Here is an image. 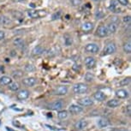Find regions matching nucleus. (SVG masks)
Listing matches in <instances>:
<instances>
[{
  "mask_svg": "<svg viewBox=\"0 0 131 131\" xmlns=\"http://www.w3.org/2000/svg\"><path fill=\"white\" fill-rule=\"evenodd\" d=\"M88 90V85L84 83H76L73 86V92L75 94H83Z\"/></svg>",
  "mask_w": 131,
  "mask_h": 131,
  "instance_id": "1",
  "label": "nucleus"
},
{
  "mask_svg": "<svg viewBox=\"0 0 131 131\" xmlns=\"http://www.w3.org/2000/svg\"><path fill=\"white\" fill-rule=\"evenodd\" d=\"M28 16L31 18H40V17L46 16L47 15V12L46 10H29L28 11Z\"/></svg>",
  "mask_w": 131,
  "mask_h": 131,
  "instance_id": "2",
  "label": "nucleus"
},
{
  "mask_svg": "<svg viewBox=\"0 0 131 131\" xmlns=\"http://www.w3.org/2000/svg\"><path fill=\"white\" fill-rule=\"evenodd\" d=\"M85 51L88 53L96 54L100 51V47H99V46L95 43H89L85 46Z\"/></svg>",
  "mask_w": 131,
  "mask_h": 131,
  "instance_id": "3",
  "label": "nucleus"
},
{
  "mask_svg": "<svg viewBox=\"0 0 131 131\" xmlns=\"http://www.w3.org/2000/svg\"><path fill=\"white\" fill-rule=\"evenodd\" d=\"M117 51V46L115 43H109L106 45V46L104 49V55H111L116 52Z\"/></svg>",
  "mask_w": 131,
  "mask_h": 131,
  "instance_id": "4",
  "label": "nucleus"
},
{
  "mask_svg": "<svg viewBox=\"0 0 131 131\" xmlns=\"http://www.w3.org/2000/svg\"><path fill=\"white\" fill-rule=\"evenodd\" d=\"M68 93V88L66 86H58L57 88L52 91V94L54 95H65Z\"/></svg>",
  "mask_w": 131,
  "mask_h": 131,
  "instance_id": "5",
  "label": "nucleus"
},
{
  "mask_svg": "<svg viewBox=\"0 0 131 131\" xmlns=\"http://www.w3.org/2000/svg\"><path fill=\"white\" fill-rule=\"evenodd\" d=\"M63 105L64 104L62 100H56L49 105V108L53 111H58L59 112V111H61L63 108Z\"/></svg>",
  "mask_w": 131,
  "mask_h": 131,
  "instance_id": "6",
  "label": "nucleus"
},
{
  "mask_svg": "<svg viewBox=\"0 0 131 131\" xmlns=\"http://www.w3.org/2000/svg\"><path fill=\"white\" fill-rule=\"evenodd\" d=\"M109 34L108 30H107V27L101 25L97 28V31H96V35L100 37V38H104V37H106Z\"/></svg>",
  "mask_w": 131,
  "mask_h": 131,
  "instance_id": "7",
  "label": "nucleus"
},
{
  "mask_svg": "<svg viewBox=\"0 0 131 131\" xmlns=\"http://www.w3.org/2000/svg\"><path fill=\"white\" fill-rule=\"evenodd\" d=\"M77 103L80 106H90L93 104V100L89 97H86L78 100Z\"/></svg>",
  "mask_w": 131,
  "mask_h": 131,
  "instance_id": "8",
  "label": "nucleus"
},
{
  "mask_svg": "<svg viewBox=\"0 0 131 131\" xmlns=\"http://www.w3.org/2000/svg\"><path fill=\"white\" fill-rule=\"evenodd\" d=\"M29 95H30V93H29L28 90L27 89H21L16 94V98L18 99L19 100H27Z\"/></svg>",
  "mask_w": 131,
  "mask_h": 131,
  "instance_id": "9",
  "label": "nucleus"
},
{
  "mask_svg": "<svg viewBox=\"0 0 131 131\" xmlns=\"http://www.w3.org/2000/svg\"><path fill=\"white\" fill-rule=\"evenodd\" d=\"M84 63H85L86 67L88 69H93L96 64L95 58H93V57H86L85 60H84Z\"/></svg>",
  "mask_w": 131,
  "mask_h": 131,
  "instance_id": "10",
  "label": "nucleus"
},
{
  "mask_svg": "<svg viewBox=\"0 0 131 131\" xmlns=\"http://www.w3.org/2000/svg\"><path fill=\"white\" fill-rule=\"evenodd\" d=\"M82 111H83V108L79 105H70V107H69V112H70L71 114H74V115L79 114V113H81Z\"/></svg>",
  "mask_w": 131,
  "mask_h": 131,
  "instance_id": "11",
  "label": "nucleus"
},
{
  "mask_svg": "<svg viewBox=\"0 0 131 131\" xmlns=\"http://www.w3.org/2000/svg\"><path fill=\"white\" fill-rule=\"evenodd\" d=\"M86 126H88V121L85 119L79 120L75 123V128L77 130H82L86 128Z\"/></svg>",
  "mask_w": 131,
  "mask_h": 131,
  "instance_id": "12",
  "label": "nucleus"
},
{
  "mask_svg": "<svg viewBox=\"0 0 131 131\" xmlns=\"http://www.w3.org/2000/svg\"><path fill=\"white\" fill-rule=\"evenodd\" d=\"M23 83L27 86H34L37 83V79L34 77H28L23 79Z\"/></svg>",
  "mask_w": 131,
  "mask_h": 131,
  "instance_id": "13",
  "label": "nucleus"
},
{
  "mask_svg": "<svg viewBox=\"0 0 131 131\" xmlns=\"http://www.w3.org/2000/svg\"><path fill=\"white\" fill-rule=\"evenodd\" d=\"M115 93L118 99H126L128 97V92L125 89H118Z\"/></svg>",
  "mask_w": 131,
  "mask_h": 131,
  "instance_id": "14",
  "label": "nucleus"
},
{
  "mask_svg": "<svg viewBox=\"0 0 131 131\" xmlns=\"http://www.w3.org/2000/svg\"><path fill=\"white\" fill-rule=\"evenodd\" d=\"M12 82V79L9 76L4 75L0 77V85L2 86H8Z\"/></svg>",
  "mask_w": 131,
  "mask_h": 131,
  "instance_id": "15",
  "label": "nucleus"
},
{
  "mask_svg": "<svg viewBox=\"0 0 131 131\" xmlns=\"http://www.w3.org/2000/svg\"><path fill=\"white\" fill-rule=\"evenodd\" d=\"M93 98H94L95 100L101 102V101H104L106 99V95L103 92H101V91H98V92H96L93 94Z\"/></svg>",
  "mask_w": 131,
  "mask_h": 131,
  "instance_id": "16",
  "label": "nucleus"
},
{
  "mask_svg": "<svg viewBox=\"0 0 131 131\" xmlns=\"http://www.w3.org/2000/svg\"><path fill=\"white\" fill-rule=\"evenodd\" d=\"M117 28H118V23H111L107 26V30H108L109 34H115L116 32H117Z\"/></svg>",
  "mask_w": 131,
  "mask_h": 131,
  "instance_id": "17",
  "label": "nucleus"
},
{
  "mask_svg": "<svg viewBox=\"0 0 131 131\" xmlns=\"http://www.w3.org/2000/svg\"><path fill=\"white\" fill-rule=\"evenodd\" d=\"M93 23H91V21H86V23H84L82 24V26H81V28H82V30L84 32H90L91 30H93Z\"/></svg>",
  "mask_w": 131,
  "mask_h": 131,
  "instance_id": "18",
  "label": "nucleus"
},
{
  "mask_svg": "<svg viewBox=\"0 0 131 131\" xmlns=\"http://www.w3.org/2000/svg\"><path fill=\"white\" fill-rule=\"evenodd\" d=\"M120 101L117 100H115V99H113V100H110L107 101V103H106V105L108 106V107L110 108H117V106L120 105Z\"/></svg>",
  "mask_w": 131,
  "mask_h": 131,
  "instance_id": "19",
  "label": "nucleus"
},
{
  "mask_svg": "<svg viewBox=\"0 0 131 131\" xmlns=\"http://www.w3.org/2000/svg\"><path fill=\"white\" fill-rule=\"evenodd\" d=\"M44 52H45V49L42 47L41 46H35V47L33 49V51H32V53H33V55L34 56H39V55H41V54H43Z\"/></svg>",
  "mask_w": 131,
  "mask_h": 131,
  "instance_id": "20",
  "label": "nucleus"
},
{
  "mask_svg": "<svg viewBox=\"0 0 131 131\" xmlns=\"http://www.w3.org/2000/svg\"><path fill=\"white\" fill-rule=\"evenodd\" d=\"M97 124L100 128H105V127H107V126H109L110 123H109L108 119L102 117V118H100V119L98 120Z\"/></svg>",
  "mask_w": 131,
  "mask_h": 131,
  "instance_id": "21",
  "label": "nucleus"
},
{
  "mask_svg": "<svg viewBox=\"0 0 131 131\" xmlns=\"http://www.w3.org/2000/svg\"><path fill=\"white\" fill-rule=\"evenodd\" d=\"M13 44L16 46V47L21 48V49L25 46V41H24L23 39H20V38L15 39L13 41Z\"/></svg>",
  "mask_w": 131,
  "mask_h": 131,
  "instance_id": "22",
  "label": "nucleus"
},
{
  "mask_svg": "<svg viewBox=\"0 0 131 131\" xmlns=\"http://www.w3.org/2000/svg\"><path fill=\"white\" fill-rule=\"evenodd\" d=\"M9 86V89L13 92H16L20 89V84L18 82H11Z\"/></svg>",
  "mask_w": 131,
  "mask_h": 131,
  "instance_id": "23",
  "label": "nucleus"
},
{
  "mask_svg": "<svg viewBox=\"0 0 131 131\" xmlns=\"http://www.w3.org/2000/svg\"><path fill=\"white\" fill-rule=\"evenodd\" d=\"M11 23V21L10 19L8 18L7 16H0V24L2 25H9Z\"/></svg>",
  "mask_w": 131,
  "mask_h": 131,
  "instance_id": "24",
  "label": "nucleus"
},
{
  "mask_svg": "<svg viewBox=\"0 0 131 131\" xmlns=\"http://www.w3.org/2000/svg\"><path fill=\"white\" fill-rule=\"evenodd\" d=\"M123 51L127 54H129L131 52V42L130 41H128L126 42L124 45L123 46Z\"/></svg>",
  "mask_w": 131,
  "mask_h": 131,
  "instance_id": "25",
  "label": "nucleus"
},
{
  "mask_svg": "<svg viewBox=\"0 0 131 131\" xmlns=\"http://www.w3.org/2000/svg\"><path fill=\"white\" fill-rule=\"evenodd\" d=\"M68 112L67 111H59L58 112V117L60 119H66L68 117Z\"/></svg>",
  "mask_w": 131,
  "mask_h": 131,
  "instance_id": "26",
  "label": "nucleus"
},
{
  "mask_svg": "<svg viewBox=\"0 0 131 131\" xmlns=\"http://www.w3.org/2000/svg\"><path fill=\"white\" fill-rule=\"evenodd\" d=\"M129 83H130V77H126L124 79H123V80H121L119 82H118V86H125L128 85Z\"/></svg>",
  "mask_w": 131,
  "mask_h": 131,
  "instance_id": "27",
  "label": "nucleus"
},
{
  "mask_svg": "<svg viewBox=\"0 0 131 131\" xmlns=\"http://www.w3.org/2000/svg\"><path fill=\"white\" fill-rule=\"evenodd\" d=\"M12 75H13V77L15 79H19V78L23 77V71H21V70H17V71H14Z\"/></svg>",
  "mask_w": 131,
  "mask_h": 131,
  "instance_id": "28",
  "label": "nucleus"
},
{
  "mask_svg": "<svg viewBox=\"0 0 131 131\" xmlns=\"http://www.w3.org/2000/svg\"><path fill=\"white\" fill-rule=\"evenodd\" d=\"M123 112H124L125 115L130 116L131 115V105H126L124 107V109H123Z\"/></svg>",
  "mask_w": 131,
  "mask_h": 131,
  "instance_id": "29",
  "label": "nucleus"
},
{
  "mask_svg": "<svg viewBox=\"0 0 131 131\" xmlns=\"http://www.w3.org/2000/svg\"><path fill=\"white\" fill-rule=\"evenodd\" d=\"M58 53V49H57V47H53L52 49H51V50L48 51L47 55L48 56H55Z\"/></svg>",
  "mask_w": 131,
  "mask_h": 131,
  "instance_id": "30",
  "label": "nucleus"
},
{
  "mask_svg": "<svg viewBox=\"0 0 131 131\" xmlns=\"http://www.w3.org/2000/svg\"><path fill=\"white\" fill-rule=\"evenodd\" d=\"M72 38L70 36H67V37H65V39H64V43H65V45L67 46H71V44H72Z\"/></svg>",
  "mask_w": 131,
  "mask_h": 131,
  "instance_id": "31",
  "label": "nucleus"
},
{
  "mask_svg": "<svg viewBox=\"0 0 131 131\" xmlns=\"http://www.w3.org/2000/svg\"><path fill=\"white\" fill-rule=\"evenodd\" d=\"M85 80L86 81H92L93 80V75L91 73H86L85 75Z\"/></svg>",
  "mask_w": 131,
  "mask_h": 131,
  "instance_id": "32",
  "label": "nucleus"
},
{
  "mask_svg": "<svg viewBox=\"0 0 131 131\" xmlns=\"http://www.w3.org/2000/svg\"><path fill=\"white\" fill-rule=\"evenodd\" d=\"M81 0H70V4L73 6H79L81 4Z\"/></svg>",
  "mask_w": 131,
  "mask_h": 131,
  "instance_id": "33",
  "label": "nucleus"
},
{
  "mask_svg": "<svg viewBox=\"0 0 131 131\" xmlns=\"http://www.w3.org/2000/svg\"><path fill=\"white\" fill-rule=\"evenodd\" d=\"M130 21H131V18L129 16H124L123 18V21L124 23L125 24H128L129 25L130 24Z\"/></svg>",
  "mask_w": 131,
  "mask_h": 131,
  "instance_id": "34",
  "label": "nucleus"
},
{
  "mask_svg": "<svg viewBox=\"0 0 131 131\" xmlns=\"http://www.w3.org/2000/svg\"><path fill=\"white\" fill-rule=\"evenodd\" d=\"M25 70L27 71H28V72H31V71H34L35 69H34V67L32 64H28V65L25 66Z\"/></svg>",
  "mask_w": 131,
  "mask_h": 131,
  "instance_id": "35",
  "label": "nucleus"
},
{
  "mask_svg": "<svg viewBox=\"0 0 131 131\" xmlns=\"http://www.w3.org/2000/svg\"><path fill=\"white\" fill-rule=\"evenodd\" d=\"M103 13L101 11H97L96 12V14H95V17H96V19L97 20H100L101 18H103Z\"/></svg>",
  "mask_w": 131,
  "mask_h": 131,
  "instance_id": "36",
  "label": "nucleus"
},
{
  "mask_svg": "<svg viewBox=\"0 0 131 131\" xmlns=\"http://www.w3.org/2000/svg\"><path fill=\"white\" fill-rule=\"evenodd\" d=\"M60 16H61V13L60 12H56L55 14H53V16H52V20H56V19H59L60 18Z\"/></svg>",
  "mask_w": 131,
  "mask_h": 131,
  "instance_id": "37",
  "label": "nucleus"
},
{
  "mask_svg": "<svg viewBox=\"0 0 131 131\" xmlns=\"http://www.w3.org/2000/svg\"><path fill=\"white\" fill-rule=\"evenodd\" d=\"M119 3L122 4V5H123V6H127L128 4V0H117Z\"/></svg>",
  "mask_w": 131,
  "mask_h": 131,
  "instance_id": "38",
  "label": "nucleus"
},
{
  "mask_svg": "<svg viewBox=\"0 0 131 131\" xmlns=\"http://www.w3.org/2000/svg\"><path fill=\"white\" fill-rule=\"evenodd\" d=\"M4 37H5V33H4V31L0 30V40L4 39Z\"/></svg>",
  "mask_w": 131,
  "mask_h": 131,
  "instance_id": "39",
  "label": "nucleus"
},
{
  "mask_svg": "<svg viewBox=\"0 0 131 131\" xmlns=\"http://www.w3.org/2000/svg\"><path fill=\"white\" fill-rule=\"evenodd\" d=\"M6 130H7V131H16V130L12 129V128H9V127H6Z\"/></svg>",
  "mask_w": 131,
  "mask_h": 131,
  "instance_id": "40",
  "label": "nucleus"
},
{
  "mask_svg": "<svg viewBox=\"0 0 131 131\" xmlns=\"http://www.w3.org/2000/svg\"><path fill=\"white\" fill-rule=\"evenodd\" d=\"M15 2H20V1H23V0H14Z\"/></svg>",
  "mask_w": 131,
  "mask_h": 131,
  "instance_id": "41",
  "label": "nucleus"
}]
</instances>
